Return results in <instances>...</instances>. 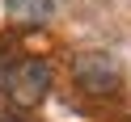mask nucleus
<instances>
[{"label": "nucleus", "mask_w": 131, "mask_h": 122, "mask_svg": "<svg viewBox=\"0 0 131 122\" xmlns=\"http://www.w3.org/2000/svg\"><path fill=\"white\" fill-rule=\"evenodd\" d=\"M76 84L85 88V93H114L118 88V63L110 59V55H102V51H89V55H80L76 59Z\"/></svg>", "instance_id": "obj_2"}, {"label": "nucleus", "mask_w": 131, "mask_h": 122, "mask_svg": "<svg viewBox=\"0 0 131 122\" xmlns=\"http://www.w3.org/2000/svg\"><path fill=\"white\" fill-rule=\"evenodd\" d=\"M4 13H9V21L17 30H42L51 21L55 4L51 0H4Z\"/></svg>", "instance_id": "obj_3"}, {"label": "nucleus", "mask_w": 131, "mask_h": 122, "mask_svg": "<svg viewBox=\"0 0 131 122\" xmlns=\"http://www.w3.org/2000/svg\"><path fill=\"white\" fill-rule=\"evenodd\" d=\"M51 93V63L47 59H21L17 67L4 76V97L13 110H34Z\"/></svg>", "instance_id": "obj_1"}]
</instances>
